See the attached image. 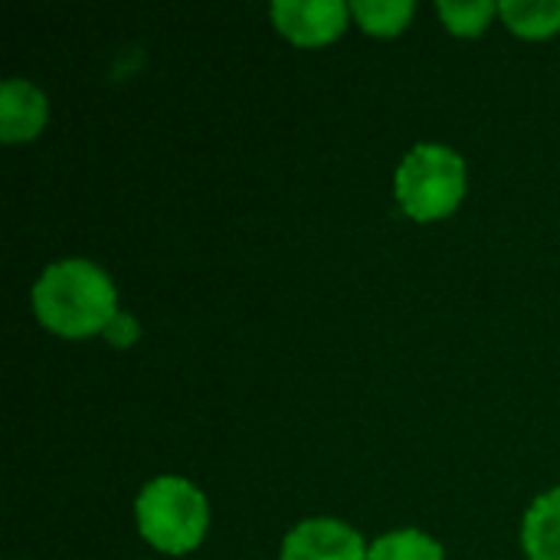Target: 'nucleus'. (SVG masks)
<instances>
[{"mask_svg":"<svg viewBox=\"0 0 560 560\" xmlns=\"http://www.w3.org/2000/svg\"><path fill=\"white\" fill-rule=\"evenodd\" d=\"M115 282L89 259H59L33 285V308L43 328L62 338H89L118 315Z\"/></svg>","mask_w":560,"mask_h":560,"instance_id":"1","label":"nucleus"},{"mask_svg":"<svg viewBox=\"0 0 560 560\" xmlns=\"http://www.w3.org/2000/svg\"><path fill=\"white\" fill-rule=\"evenodd\" d=\"M138 532L148 545L164 555L194 551L210 525V509L203 492L177 476L151 479L135 502Z\"/></svg>","mask_w":560,"mask_h":560,"instance_id":"2","label":"nucleus"},{"mask_svg":"<svg viewBox=\"0 0 560 560\" xmlns=\"http://www.w3.org/2000/svg\"><path fill=\"white\" fill-rule=\"evenodd\" d=\"M394 194L420 223L450 217L466 197V161L446 144H417L397 167Z\"/></svg>","mask_w":560,"mask_h":560,"instance_id":"3","label":"nucleus"},{"mask_svg":"<svg viewBox=\"0 0 560 560\" xmlns=\"http://www.w3.org/2000/svg\"><path fill=\"white\" fill-rule=\"evenodd\" d=\"M279 560H368V548L345 522L308 518L285 535Z\"/></svg>","mask_w":560,"mask_h":560,"instance_id":"4","label":"nucleus"},{"mask_svg":"<svg viewBox=\"0 0 560 560\" xmlns=\"http://www.w3.org/2000/svg\"><path fill=\"white\" fill-rule=\"evenodd\" d=\"M351 7L341 0H279L272 3V20L282 36L299 46H322L341 36Z\"/></svg>","mask_w":560,"mask_h":560,"instance_id":"5","label":"nucleus"},{"mask_svg":"<svg viewBox=\"0 0 560 560\" xmlns=\"http://www.w3.org/2000/svg\"><path fill=\"white\" fill-rule=\"evenodd\" d=\"M46 95L26 79H7L0 89V138L7 144L30 141L46 125Z\"/></svg>","mask_w":560,"mask_h":560,"instance_id":"6","label":"nucleus"},{"mask_svg":"<svg viewBox=\"0 0 560 560\" xmlns=\"http://www.w3.org/2000/svg\"><path fill=\"white\" fill-rule=\"evenodd\" d=\"M522 548L528 560H560V489L538 495L525 512Z\"/></svg>","mask_w":560,"mask_h":560,"instance_id":"7","label":"nucleus"},{"mask_svg":"<svg viewBox=\"0 0 560 560\" xmlns=\"http://www.w3.org/2000/svg\"><path fill=\"white\" fill-rule=\"evenodd\" d=\"M499 16L512 33L541 39L560 30V0H502Z\"/></svg>","mask_w":560,"mask_h":560,"instance_id":"8","label":"nucleus"},{"mask_svg":"<svg viewBox=\"0 0 560 560\" xmlns=\"http://www.w3.org/2000/svg\"><path fill=\"white\" fill-rule=\"evenodd\" d=\"M368 560H446V555L440 541H433L430 535L417 528H404V532L377 538L368 548Z\"/></svg>","mask_w":560,"mask_h":560,"instance_id":"9","label":"nucleus"},{"mask_svg":"<svg viewBox=\"0 0 560 560\" xmlns=\"http://www.w3.org/2000/svg\"><path fill=\"white\" fill-rule=\"evenodd\" d=\"M351 13L358 16V23L374 33V36H397L410 16H413V3L410 0H354Z\"/></svg>","mask_w":560,"mask_h":560,"instance_id":"10","label":"nucleus"},{"mask_svg":"<svg viewBox=\"0 0 560 560\" xmlns=\"http://www.w3.org/2000/svg\"><path fill=\"white\" fill-rule=\"evenodd\" d=\"M436 13H440V20L446 23L450 33L479 36L489 26V20L499 13V3H492V0H440Z\"/></svg>","mask_w":560,"mask_h":560,"instance_id":"11","label":"nucleus"},{"mask_svg":"<svg viewBox=\"0 0 560 560\" xmlns=\"http://www.w3.org/2000/svg\"><path fill=\"white\" fill-rule=\"evenodd\" d=\"M112 345H118V348H125V345H135V338H138V325H135V318H128V315H115L112 322H108V328L102 331Z\"/></svg>","mask_w":560,"mask_h":560,"instance_id":"12","label":"nucleus"}]
</instances>
